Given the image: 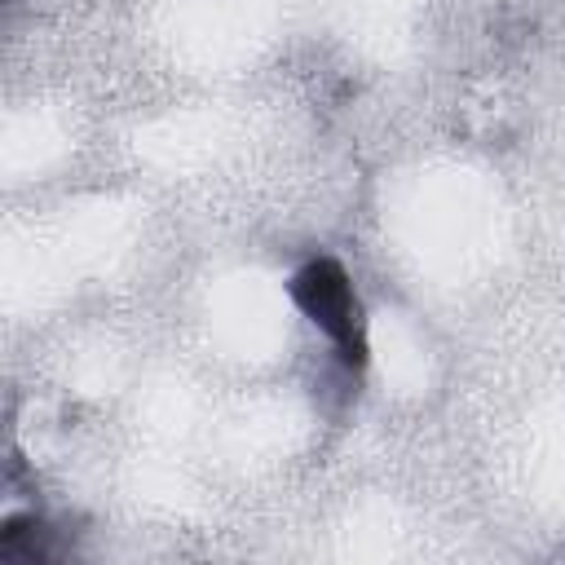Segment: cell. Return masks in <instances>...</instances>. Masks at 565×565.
Returning <instances> with one entry per match:
<instances>
[{
    "instance_id": "1",
    "label": "cell",
    "mask_w": 565,
    "mask_h": 565,
    "mask_svg": "<svg viewBox=\"0 0 565 565\" xmlns=\"http://www.w3.org/2000/svg\"><path fill=\"white\" fill-rule=\"evenodd\" d=\"M291 300L296 309L340 349V358L349 366H362L366 362V327H362V305H358V291L344 274L340 260L331 256H318L309 265H300L291 274Z\"/></svg>"
}]
</instances>
